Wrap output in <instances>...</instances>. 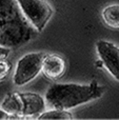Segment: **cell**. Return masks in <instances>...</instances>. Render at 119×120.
<instances>
[{
    "instance_id": "1",
    "label": "cell",
    "mask_w": 119,
    "mask_h": 120,
    "mask_svg": "<svg viewBox=\"0 0 119 120\" xmlns=\"http://www.w3.org/2000/svg\"><path fill=\"white\" fill-rule=\"evenodd\" d=\"M35 33L17 1L0 0V45L18 48L32 40Z\"/></svg>"
},
{
    "instance_id": "2",
    "label": "cell",
    "mask_w": 119,
    "mask_h": 120,
    "mask_svg": "<svg viewBox=\"0 0 119 120\" xmlns=\"http://www.w3.org/2000/svg\"><path fill=\"white\" fill-rule=\"evenodd\" d=\"M104 89L96 80L89 84L54 83L45 93V102L52 109L70 110L102 96Z\"/></svg>"
},
{
    "instance_id": "3",
    "label": "cell",
    "mask_w": 119,
    "mask_h": 120,
    "mask_svg": "<svg viewBox=\"0 0 119 120\" xmlns=\"http://www.w3.org/2000/svg\"><path fill=\"white\" fill-rule=\"evenodd\" d=\"M1 109L19 119L40 115L45 110L43 97L36 93L8 94L1 103Z\"/></svg>"
},
{
    "instance_id": "4",
    "label": "cell",
    "mask_w": 119,
    "mask_h": 120,
    "mask_svg": "<svg viewBox=\"0 0 119 120\" xmlns=\"http://www.w3.org/2000/svg\"><path fill=\"white\" fill-rule=\"evenodd\" d=\"M22 14L37 32L43 31L53 15V8L46 0H16Z\"/></svg>"
},
{
    "instance_id": "5",
    "label": "cell",
    "mask_w": 119,
    "mask_h": 120,
    "mask_svg": "<svg viewBox=\"0 0 119 120\" xmlns=\"http://www.w3.org/2000/svg\"><path fill=\"white\" fill-rule=\"evenodd\" d=\"M44 53H29L22 56L17 62L13 81L17 86H22L35 79L41 72Z\"/></svg>"
},
{
    "instance_id": "6",
    "label": "cell",
    "mask_w": 119,
    "mask_h": 120,
    "mask_svg": "<svg viewBox=\"0 0 119 120\" xmlns=\"http://www.w3.org/2000/svg\"><path fill=\"white\" fill-rule=\"evenodd\" d=\"M96 51L105 68L119 81V48L113 42L98 40L96 42Z\"/></svg>"
},
{
    "instance_id": "7",
    "label": "cell",
    "mask_w": 119,
    "mask_h": 120,
    "mask_svg": "<svg viewBox=\"0 0 119 120\" xmlns=\"http://www.w3.org/2000/svg\"><path fill=\"white\" fill-rule=\"evenodd\" d=\"M67 64L64 59L57 54H45L42 60L41 72L51 80L61 78L65 73Z\"/></svg>"
},
{
    "instance_id": "8",
    "label": "cell",
    "mask_w": 119,
    "mask_h": 120,
    "mask_svg": "<svg viewBox=\"0 0 119 120\" xmlns=\"http://www.w3.org/2000/svg\"><path fill=\"white\" fill-rule=\"evenodd\" d=\"M101 15L107 25L113 29H119V4L108 5Z\"/></svg>"
},
{
    "instance_id": "9",
    "label": "cell",
    "mask_w": 119,
    "mask_h": 120,
    "mask_svg": "<svg viewBox=\"0 0 119 120\" xmlns=\"http://www.w3.org/2000/svg\"><path fill=\"white\" fill-rule=\"evenodd\" d=\"M39 120H71L73 119V115L67 110H58V109H53L51 111H44L38 116Z\"/></svg>"
},
{
    "instance_id": "10",
    "label": "cell",
    "mask_w": 119,
    "mask_h": 120,
    "mask_svg": "<svg viewBox=\"0 0 119 120\" xmlns=\"http://www.w3.org/2000/svg\"><path fill=\"white\" fill-rule=\"evenodd\" d=\"M12 70V63L6 58H0V82L6 78Z\"/></svg>"
},
{
    "instance_id": "11",
    "label": "cell",
    "mask_w": 119,
    "mask_h": 120,
    "mask_svg": "<svg viewBox=\"0 0 119 120\" xmlns=\"http://www.w3.org/2000/svg\"><path fill=\"white\" fill-rule=\"evenodd\" d=\"M10 53H11L10 48H5V46L0 45V58H6V57H8Z\"/></svg>"
},
{
    "instance_id": "12",
    "label": "cell",
    "mask_w": 119,
    "mask_h": 120,
    "mask_svg": "<svg viewBox=\"0 0 119 120\" xmlns=\"http://www.w3.org/2000/svg\"><path fill=\"white\" fill-rule=\"evenodd\" d=\"M0 120H10V114L0 108Z\"/></svg>"
}]
</instances>
